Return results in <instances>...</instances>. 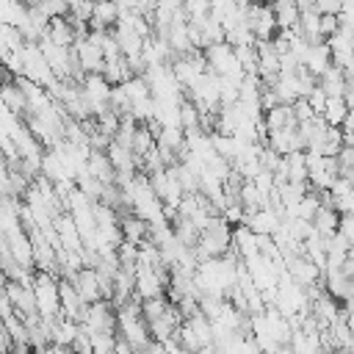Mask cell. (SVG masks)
<instances>
[{"instance_id": "1", "label": "cell", "mask_w": 354, "mask_h": 354, "mask_svg": "<svg viewBox=\"0 0 354 354\" xmlns=\"http://www.w3.org/2000/svg\"><path fill=\"white\" fill-rule=\"evenodd\" d=\"M33 293H36V307L41 318H58L61 315V293H58V277L50 271H36L33 274Z\"/></svg>"}, {"instance_id": "2", "label": "cell", "mask_w": 354, "mask_h": 354, "mask_svg": "<svg viewBox=\"0 0 354 354\" xmlns=\"http://www.w3.org/2000/svg\"><path fill=\"white\" fill-rule=\"evenodd\" d=\"M80 326L88 335H94V332H116V307L111 301H105V299L94 301V304H86Z\"/></svg>"}, {"instance_id": "3", "label": "cell", "mask_w": 354, "mask_h": 354, "mask_svg": "<svg viewBox=\"0 0 354 354\" xmlns=\"http://www.w3.org/2000/svg\"><path fill=\"white\" fill-rule=\"evenodd\" d=\"M72 50H75V61H77V66H80L83 75H102V69H105V55H102V50H100L94 41H88V39L83 36V39L75 41Z\"/></svg>"}, {"instance_id": "4", "label": "cell", "mask_w": 354, "mask_h": 354, "mask_svg": "<svg viewBox=\"0 0 354 354\" xmlns=\"http://www.w3.org/2000/svg\"><path fill=\"white\" fill-rule=\"evenodd\" d=\"M285 271H288V277H290L296 285H301V288H313V285H318V282L324 279L321 268H318L313 260H307L304 254L288 257V260H285Z\"/></svg>"}, {"instance_id": "5", "label": "cell", "mask_w": 354, "mask_h": 354, "mask_svg": "<svg viewBox=\"0 0 354 354\" xmlns=\"http://www.w3.org/2000/svg\"><path fill=\"white\" fill-rule=\"evenodd\" d=\"M6 296H8V301H11V307H14V313H17L19 318H28V315H36V313H39L33 285H22V282L8 279Z\"/></svg>"}, {"instance_id": "6", "label": "cell", "mask_w": 354, "mask_h": 354, "mask_svg": "<svg viewBox=\"0 0 354 354\" xmlns=\"http://www.w3.org/2000/svg\"><path fill=\"white\" fill-rule=\"evenodd\" d=\"M243 224H246L254 235H268V238H271V235L282 227V213H279V210H274V207L268 205V207H260V210L249 213Z\"/></svg>"}, {"instance_id": "7", "label": "cell", "mask_w": 354, "mask_h": 354, "mask_svg": "<svg viewBox=\"0 0 354 354\" xmlns=\"http://www.w3.org/2000/svg\"><path fill=\"white\" fill-rule=\"evenodd\" d=\"M6 243H8V252L14 254V260H17L22 268H30V271L36 268V266H33V243H30V235L25 232V227L8 232V235H6Z\"/></svg>"}, {"instance_id": "8", "label": "cell", "mask_w": 354, "mask_h": 354, "mask_svg": "<svg viewBox=\"0 0 354 354\" xmlns=\"http://www.w3.org/2000/svg\"><path fill=\"white\" fill-rule=\"evenodd\" d=\"M72 285H75V290H77V296L86 301V304H94V301H102V290H100V277H97V271L94 268H80L72 279H69Z\"/></svg>"}, {"instance_id": "9", "label": "cell", "mask_w": 354, "mask_h": 354, "mask_svg": "<svg viewBox=\"0 0 354 354\" xmlns=\"http://www.w3.org/2000/svg\"><path fill=\"white\" fill-rule=\"evenodd\" d=\"M44 36H47L55 47H64V50H72L75 41H77V30H75V25H72L69 17H53Z\"/></svg>"}, {"instance_id": "10", "label": "cell", "mask_w": 354, "mask_h": 354, "mask_svg": "<svg viewBox=\"0 0 354 354\" xmlns=\"http://www.w3.org/2000/svg\"><path fill=\"white\" fill-rule=\"evenodd\" d=\"M58 293H61V315L64 318H72L80 324L83 318V310H86V301L77 296L75 285L69 279H58Z\"/></svg>"}, {"instance_id": "11", "label": "cell", "mask_w": 354, "mask_h": 354, "mask_svg": "<svg viewBox=\"0 0 354 354\" xmlns=\"http://www.w3.org/2000/svg\"><path fill=\"white\" fill-rule=\"evenodd\" d=\"M301 66L310 69L315 77H321V75L332 66V50H329V44H326V41L310 44L307 53H304V58H301Z\"/></svg>"}, {"instance_id": "12", "label": "cell", "mask_w": 354, "mask_h": 354, "mask_svg": "<svg viewBox=\"0 0 354 354\" xmlns=\"http://www.w3.org/2000/svg\"><path fill=\"white\" fill-rule=\"evenodd\" d=\"M119 227H122V235L124 241L141 246L144 241H149V224L144 218H138L136 213H122L119 216Z\"/></svg>"}, {"instance_id": "13", "label": "cell", "mask_w": 354, "mask_h": 354, "mask_svg": "<svg viewBox=\"0 0 354 354\" xmlns=\"http://www.w3.org/2000/svg\"><path fill=\"white\" fill-rule=\"evenodd\" d=\"M119 22V6L113 0H94V11L88 25L91 28H102V30H113Z\"/></svg>"}, {"instance_id": "14", "label": "cell", "mask_w": 354, "mask_h": 354, "mask_svg": "<svg viewBox=\"0 0 354 354\" xmlns=\"http://www.w3.org/2000/svg\"><path fill=\"white\" fill-rule=\"evenodd\" d=\"M0 102H3V105H6V111H11L14 116L28 113V100H25L22 88L17 86V80H3V88H0Z\"/></svg>"}, {"instance_id": "15", "label": "cell", "mask_w": 354, "mask_h": 354, "mask_svg": "<svg viewBox=\"0 0 354 354\" xmlns=\"http://www.w3.org/2000/svg\"><path fill=\"white\" fill-rule=\"evenodd\" d=\"M313 227H315V232L321 238H332L340 230V213L332 205H321L318 213L313 216Z\"/></svg>"}, {"instance_id": "16", "label": "cell", "mask_w": 354, "mask_h": 354, "mask_svg": "<svg viewBox=\"0 0 354 354\" xmlns=\"http://www.w3.org/2000/svg\"><path fill=\"white\" fill-rule=\"evenodd\" d=\"M86 169H88L100 183H105V185L116 183V171H113V166H111L108 155H105V152H100V149H91L88 160H86Z\"/></svg>"}, {"instance_id": "17", "label": "cell", "mask_w": 354, "mask_h": 354, "mask_svg": "<svg viewBox=\"0 0 354 354\" xmlns=\"http://www.w3.org/2000/svg\"><path fill=\"white\" fill-rule=\"evenodd\" d=\"M285 169H288V183H310V169H307V152H290L282 158Z\"/></svg>"}, {"instance_id": "18", "label": "cell", "mask_w": 354, "mask_h": 354, "mask_svg": "<svg viewBox=\"0 0 354 354\" xmlns=\"http://www.w3.org/2000/svg\"><path fill=\"white\" fill-rule=\"evenodd\" d=\"M263 122H266L268 133H271V130H282V127H296V124H299L290 105H277V108L266 111V113H263Z\"/></svg>"}, {"instance_id": "19", "label": "cell", "mask_w": 354, "mask_h": 354, "mask_svg": "<svg viewBox=\"0 0 354 354\" xmlns=\"http://www.w3.org/2000/svg\"><path fill=\"white\" fill-rule=\"evenodd\" d=\"M318 86L326 91V97H343V91H346V75H343V69L329 66V69L318 77Z\"/></svg>"}, {"instance_id": "20", "label": "cell", "mask_w": 354, "mask_h": 354, "mask_svg": "<svg viewBox=\"0 0 354 354\" xmlns=\"http://www.w3.org/2000/svg\"><path fill=\"white\" fill-rule=\"evenodd\" d=\"M321 116L326 119L329 127H343L346 119H348V105H346V100H343V97H329Z\"/></svg>"}, {"instance_id": "21", "label": "cell", "mask_w": 354, "mask_h": 354, "mask_svg": "<svg viewBox=\"0 0 354 354\" xmlns=\"http://www.w3.org/2000/svg\"><path fill=\"white\" fill-rule=\"evenodd\" d=\"M75 185H77V188H80L91 202H100V199H102V194H105V183H100L88 169H80V171H77Z\"/></svg>"}, {"instance_id": "22", "label": "cell", "mask_w": 354, "mask_h": 354, "mask_svg": "<svg viewBox=\"0 0 354 354\" xmlns=\"http://www.w3.org/2000/svg\"><path fill=\"white\" fill-rule=\"evenodd\" d=\"M122 88H124V94L130 97V102H138V100L152 97V88H149V83H147L144 75H133L127 83H122Z\"/></svg>"}, {"instance_id": "23", "label": "cell", "mask_w": 354, "mask_h": 354, "mask_svg": "<svg viewBox=\"0 0 354 354\" xmlns=\"http://www.w3.org/2000/svg\"><path fill=\"white\" fill-rule=\"evenodd\" d=\"M180 127L183 130H202L199 127V108L191 100H183L180 102Z\"/></svg>"}, {"instance_id": "24", "label": "cell", "mask_w": 354, "mask_h": 354, "mask_svg": "<svg viewBox=\"0 0 354 354\" xmlns=\"http://www.w3.org/2000/svg\"><path fill=\"white\" fill-rule=\"evenodd\" d=\"M340 30V17L337 14H321V39L326 41L329 36H335Z\"/></svg>"}, {"instance_id": "25", "label": "cell", "mask_w": 354, "mask_h": 354, "mask_svg": "<svg viewBox=\"0 0 354 354\" xmlns=\"http://www.w3.org/2000/svg\"><path fill=\"white\" fill-rule=\"evenodd\" d=\"M326 100H329V97H326V91H324L321 86H315V88L310 91L307 102H310V108H313V113H315V116H321V113H324V108H326Z\"/></svg>"}, {"instance_id": "26", "label": "cell", "mask_w": 354, "mask_h": 354, "mask_svg": "<svg viewBox=\"0 0 354 354\" xmlns=\"http://www.w3.org/2000/svg\"><path fill=\"white\" fill-rule=\"evenodd\" d=\"M290 108H293L296 122H307V119H313V116H315V113H313V108H310V102H307V97H299Z\"/></svg>"}, {"instance_id": "27", "label": "cell", "mask_w": 354, "mask_h": 354, "mask_svg": "<svg viewBox=\"0 0 354 354\" xmlns=\"http://www.w3.org/2000/svg\"><path fill=\"white\" fill-rule=\"evenodd\" d=\"M315 11L318 14H337L343 11V0H315Z\"/></svg>"}, {"instance_id": "28", "label": "cell", "mask_w": 354, "mask_h": 354, "mask_svg": "<svg viewBox=\"0 0 354 354\" xmlns=\"http://www.w3.org/2000/svg\"><path fill=\"white\" fill-rule=\"evenodd\" d=\"M340 232H343V238L351 243V249H354V213H348V216H340Z\"/></svg>"}, {"instance_id": "29", "label": "cell", "mask_w": 354, "mask_h": 354, "mask_svg": "<svg viewBox=\"0 0 354 354\" xmlns=\"http://www.w3.org/2000/svg\"><path fill=\"white\" fill-rule=\"evenodd\" d=\"M136 354H166V348H163V343H158V340H149L141 351H136Z\"/></svg>"}, {"instance_id": "30", "label": "cell", "mask_w": 354, "mask_h": 354, "mask_svg": "<svg viewBox=\"0 0 354 354\" xmlns=\"http://www.w3.org/2000/svg\"><path fill=\"white\" fill-rule=\"evenodd\" d=\"M348 124H354V108H348V119H346Z\"/></svg>"}, {"instance_id": "31", "label": "cell", "mask_w": 354, "mask_h": 354, "mask_svg": "<svg viewBox=\"0 0 354 354\" xmlns=\"http://www.w3.org/2000/svg\"><path fill=\"white\" fill-rule=\"evenodd\" d=\"M75 354H94V351H91V348H88V351H75Z\"/></svg>"}]
</instances>
